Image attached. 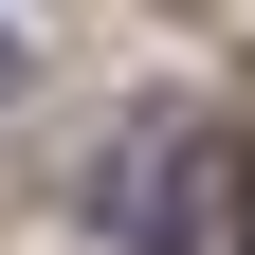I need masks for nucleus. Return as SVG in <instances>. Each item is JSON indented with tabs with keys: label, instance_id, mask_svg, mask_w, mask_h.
<instances>
[{
	"label": "nucleus",
	"instance_id": "obj_1",
	"mask_svg": "<svg viewBox=\"0 0 255 255\" xmlns=\"http://www.w3.org/2000/svg\"><path fill=\"white\" fill-rule=\"evenodd\" d=\"M91 201H110V237H128V255H182V237H201V201H219V128L146 110V128L110 146V182H91Z\"/></svg>",
	"mask_w": 255,
	"mask_h": 255
},
{
	"label": "nucleus",
	"instance_id": "obj_2",
	"mask_svg": "<svg viewBox=\"0 0 255 255\" xmlns=\"http://www.w3.org/2000/svg\"><path fill=\"white\" fill-rule=\"evenodd\" d=\"M0 91H18V18H0Z\"/></svg>",
	"mask_w": 255,
	"mask_h": 255
}]
</instances>
